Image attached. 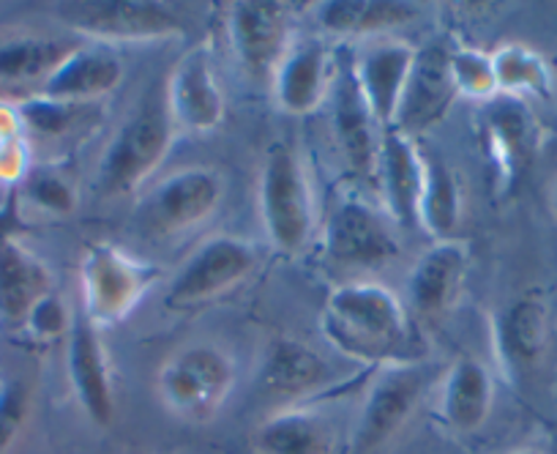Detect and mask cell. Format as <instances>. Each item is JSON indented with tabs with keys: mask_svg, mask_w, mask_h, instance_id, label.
<instances>
[{
	"mask_svg": "<svg viewBox=\"0 0 557 454\" xmlns=\"http://www.w3.org/2000/svg\"><path fill=\"white\" fill-rule=\"evenodd\" d=\"M320 331L345 359L358 365L410 361L412 318L407 304L391 287L369 280H350L325 296Z\"/></svg>",
	"mask_w": 557,
	"mask_h": 454,
	"instance_id": "obj_1",
	"label": "cell"
},
{
	"mask_svg": "<svg viewBox=\"0 0 557 454\" xmlns=\"http://www.w3.org/2000/svg\"><path fill=\"white\" fill-rule=\"evenodd\" d=\"M257 208L271 247L298 255L314 236V192L307 164L290 143H273L265 151L257 181Z\"/></svg>",
	"mask_w": 557,
	"mask_h": 454,
	"instance_id": "obj_2",
	"label": "cell"
},
{
	"mask_svg": "<svg viewBox=\"0 0 557 454\" xmlns=\"http://www.w3.org/2000/svg\"><path fill=\"white\" fill-rule=\"evenodd\" d=\"M235 381L238 370L227 351L213 343H186L159 367L157 397L168 414L202 425L222 410Z\"/></svg>",
	"mask_w": 557,
	"mask_h": 454,
	"instance_id": "obj_3",
	"label": "cell"
},
{
	"mask_svg": "<svg viewBox=\"0 0 557 454\" xmlns=\"http://www.w3.org/2000/svg\"><path fill=\"white\" fill-rule=\"evenodd\" d=\"M157 266L112 242H94L79 260V309L96 329L126 320L157 282Z\"/></svg>",
	"mask_w": 557,
	"mask_h": 454,
	"instance_id": "obj_4",
	"label": "cell"
},
{
	"mask_svg": "<svg viewBox=\"0 0 557 454\" xmlns=\"http://www.w3.org/2000/svg\"><path fill=\"white\" fill-rule=\"evenodd\" d=\"M175 140L168 107H143L117 126L99 162L96 186L104 197H128L146 189Z\"/></svg>",
	"mask_w": 557,
	"mask_h": 454,
	"instance_id": "obj_5",
	"label": "cell"
},
{
	"mask_svg": "<svg viewBox=\"0 0 557 454\" xmlns=\"http://www.w3.org/2000/svg\"><path fill=\"white\" fill-rule=\"evenodd\" d=\"M260 266V253L251 242L238 236H213L186 258L175 271L164 296V307L173 312L206 307L244 285Z\"/></svg>",
	"mask_w": 557,
	"mask_h": 454,
	"instance_id": "obj_6",
	"label": "cell"
},
{
	"mask_svg": "<svg viewBox=\"0 0 557 454\" xmlns=\"http://www.w3.org/2000/svg\"><path fill=\"white\" fill-rule=\"evenodd\" d=\"M430 378V367L412 359L380 367L352 430V454H377L394 441L416 414Z\"/></svg>",
	"mask_w": 557,
	"mask_h": 454,
	"instance_id": "obj_7",
	"label": "cell"
},
{
	"mask_svg": "<svg viewBox=\"0 0 557 454\" xmlns=\"http://www.w3.org/2000/svg\"><path fill=\"white\" fill-rule=\"evenodd\" d=\"M323 253L336 269L374 271L394 263L401 247L388 213L361 197H342L325 219Z\"/></svg>",
	"mask_w": 557,
	"mask_h": 454,
	"instance_id": "obj_8",
	"label": "cell"
},
{
	"mask_svg": "<svg viewBox=\"0 0 557 454\" xmlns=\"http://www.w3.org/2000/svg\"><path fill=\"white\" fill-rule=\"evenodd\" d=\"M74 36L90 45H143L186 34V23L157 0H96L63 17Z\"/></svg>",
	"mask_w": 557,
	"mask_h": 454,
	"instance_id": "obj_9",
	"label": "cell"
},
{
	"mask_svg": "<svg viewBox=\"0 0 557 454\" xmlns=\"http://www.w3.org/2000/svg\"><path fill=\"white\" fill-rule=\"evenodd\" d=\"M227 195V179L211 164L178 168L153 186L143 200V219L162 236L195 231L222 208Z\"/></svg>",
	"mask_w": 557,
	"mask_h": 454,
	"instance_id": "obj_10",
	"label": "cell"
},
{
	"mask_svg": "<svg viewBox=\"0 0 557 454\" xmlns=\"http://www.w3.org/2000/svg\"><path fill=\"white\" fill-rule=\"evenodd\" d=\"M164 107L175 130H184L189 135H211L222 126L227 115V99L219 83L211 47L197 45L175 61L168 77Z\"/></svg>",
	"mask_w": 557,
	"mask_h": 454,
	"instance_id": "obj_11",
	"label": "cell"
},
{
	"mask_svg": "<svg viewBox=\"0 0 557 454\" xmlns=\"http://www.w3.org/2000/svg\"><path fill=\"white\" fill-rule=\"evenodd\" d=\"M287 7L273 0H238L230 7L227 36L238 66L251 79L271 83L293 45Z\"/></svg>",
	"mask_w": 557,
	"mask_h": 454,
	"instance_id": "obj_12",
	"label": "cell"
},
{
	"mask_svg": "<svg viewBox=\"0 0 557 454\" xmlns=\"http://www.w3.org/2000/svg\"><path fill=\"white\" fill-rule=\"evenodd\" d=\"M416 56L418 47H412L410 41L380 36V39H369L352 61V85L380 132L394 126Z\"/></svg>",
	"mask_w": 557,
	"mask_h": 454,
	"instance_id": "obj_13",
	"label": "cell"
},
{
	"mask_svg": "<svg viewBox=\"0 0 557 454\" xmlns=\"http://www.w3.org/2000/svg\"><path fill=\"white\" fill-rule=\"evenodd\" d=\"M481 143H484V154L492 170H495L497 186L503 192H511L517 181H522L528 164L533 162L535 143H539V126H535L530 107L511 96H495V99L484 101Z\"/></svg>",
	"mask_w": 557,
	"mask_h": 454,
	"instance_id": "obj_14",
	"label": "cell"
},
{
	"mask_svg": "<svg viewBox=\"0 0 557 454\" xmlns=\"http://www.w3.org/2000/svg\"><path fill=\"white\" fill-rule=\"evenodd\" d=\"M66 343V372L69 383L83 414L96 427H110L115 419V392H112L110 356H107L101 334L83 315L72 312Z\"/></svg>",
	"mask_w": 557,
	"mask_h": 454,
	"instance_id": "obj_15",
	"label": "cell"
},
{
	"mask_svg": "<svg viewBox=\"0 0 557 454\" xmlns=\"http://www.w3.org/2000/svg\"><path fill=\"white\" fill-rule=\"evenodd\" d=\"M470 269V249L462 238L435 242L407 274V302L421 320H441L459 304Z\"/></svg>",
	"mask_w": 557,
	"mask_h": 454,
	"instance_id": "obj_16",
	"label": "cell"
},
{
	"mask_svg": "<svg viewBox=\"0 0 557 454\" xmlns=\"http://www.w3.org/2000/svg\"><path fill=\"white\" fill-rule=\"evenodd\" d=\"M457 96L448 52L437 45L421 47L410 69V77H407L405 96H401L399 112H396L391 130H399L410 137L432 130L446 119V112L451 110Z\"/></svg>",
	"mask_w": 557,
	"mask_h": 454,
	"instance_id": "obj_17",
	"label": "cell"
},
{
	"mask_svg": "<svg viewBox=\"0 0 557 454\" xmlns=\"http://www.w3.org/2000/svg\"><path fill=\"white\" fill-rule=\"evenodd\" d=\"M374 186L383 195V208L394 222L418 224V203L424 189V151L416 137L399 130L380 132Z\"/></svg>",
	"mask_w": 557,
	"mask_h": 454,
	"instance_id": "obj_18",
	"label": "cell"
},
{
	"mask_svg": "<svg viewBox=\"0 0 557 454\" xmlns=\"http://www.w3.org/2000/svg\"><path fill=\"white\" fill-rule=\"evenodd\" d=\"M271 85L273 101L287 115L304 119L318 112L334 85L329 45L323 39L293 41L287 56L273 72Z\"/></svg>",
	"mask_w": 557,
	"mask_h": 454,
	"instance_id": "obj_19",
	"label": "cell"
},
{
	"mask_svg": "<svg viewBox=\"0 0 557 454\" xmlns=\"http://www.w3.org/2000/svg\"><path fill=\"white\" fill-rule=\"evenodd\" d=\"M123 77H126V66L117 58L112 47L90 45L85 41L69 61L52 74L45 83V88L36 94V99L52 101V105L63 107H85L94 101L107 99L121 88Z\"/></svg>",
	"mask_w": 557,
	"mask_h": 454,
	"instance_id": "obj_20",
	"label": "cell"
},
{
	"mask_svg": "<svg viewBox=\"0 0 557 454\" xmlns=\"http://www.w3.org/2000/svg\"><path fill=\"white\" fill-rule=\"evenodd\" d=\"M492 343L503 370L522 376L539 367L549 343V309L539 296L513 298L492 318Z\"/></svg>",
	"mask_w": 557,
	"mask_h": 454,
	"instance_id": "obj_21",
	"label": "cell"
},
{
	"mask_svg": "<svg viewBox=\"0 0 557 454\" xmlns=\"http://www.w3.org/2000/svg\"><path fill=\"white\" fill-rule=\"evenodd\" d=\"M255 454H336L339 432L334 421L309 405H285L268 414L251 432Z\"/></svg>",
	"mask_w": 557,
	"mask_h": 454,
	"instance_id": "obj_22",
	"label": "cell"
},
{
	"mask_svg": "<svg viewBox=\"0 0 557 454\" xmlns=\"http://www.w3.org/2000/svg\"><path fill=\"white\" fill-rule=\"evenodd\" d=\"M443 421L459 435L479 432L495 408V376L484 361L462 356L446 370L441 381Z\"/></svg>",
	"mask_w": 557,
	"mask_h": 454,
	"instance_id": "obj_23",
	"label": "cell"
},
{
	"mask_svg": "<svg viewBox=\"0 0 557 454\" xmlns=\"http://www.w3.org/2000/svg\"><path fill=\"white\" fill-rule=\"evenodd\" d=\"M52 296V274L39 255L0 236V318L28 323L30 312Z\"/></svg>",
	"mask_w": 557,
	"mask_h": 454,
	"instance_id": "obj_24",
	"label": "cell"
},
{
	"mask_svg": "<svg viewBox=\"0 0 557 454\" xmlns=\"http://www.w3.org/2000/svg\"><path fill=\"white\" fill-rule=\"evenodd\" d=\"M329 365L307 343L276 336L260 365V389L278 400H304L329 383Z\"/></svg>",
	"mask_w": 557,
	"mask_h": 454,
	"instance_id": "obj_25",
	"label": "cell"
},
{
	"mask_svg": "<svg viewBox=\"0 0 557 454\" xmlns=\"http://www.w3.org/2000/svg\"><path fill=\"white\" fill-rule=\"evenodd\" d=\"M83 45L79 36L52 34H20L0 41V85H36L41 90Z\"/></svg>",
	"mask_w": 557,
	"mask_h": 454,
	"instance_id": "obj_26",
	"label": "cell"
},
{
	"mask_svg": "<svg viewBox=\"0 0 557 454\" xmlns=\"http://www.w3.org/2000/svg\"><path fill=\"white\" fill-rule=\"evenodd\" d=\"M312 12L323 34L367 41L394 34L418 17L416 7L399 0H323Z\"/></svg>",
	"mask_w": 557,
	"mask_h": 454,
	"instance_id": "obj_27",
	"label": "cell"
},
{
	"mask_svg": "<svg viewBox=\"0 0 557 454\" xmlns=\"http://www.w3.org/2000/svg\"><path fill=\"white\" fill-rule=\"evenodd\" d=\"M336 140H339L342 154H345L347 164L352 173L374 184V170H377V146H380V130L374 121L369 119L367 107H363L361 96H358L356 85H352L350 72L345 79H336Z\"/></svg>",
	"mask_w": 557,
	"mask_h": 454,
	"instance_id": "obj_28",
	"label": "cell"
},
{
	"mask_svg": "<svg viewBox=\"0 0 557 454\" xmlns=\"http://www.w3.org/2000/svg\"><path fill=\"white\" fill-rule=\"evenodd\" d=\"M462 213V189L457 175L435 154H424V189L418 203V228H424L426 236L435 242L454 238V231Z\"/></svg>",
	"mask_w": 557,
	"mask_h": 454,
	"instance_id": "obj_29",
	"label": "cell"
},
{
	"mask_svg": "<svg viewBox=\"0 0 557 454\" xmlns=\"http://www.w3.org/2000/svg\"><path fill=\"white\" fill-rule=\"evenodd\" d=\"M492 66H495L497 96H511V99H546L552 94V69L539 50L519 41L497 47L492 52Z\"/></svg>",
	"mask_w": 557,
	"mask_h": 454,
	"instance_id": "obj_30",
	"label": "cell"
},
{
	"mask_svg": "<svg viewBox=\"0 0 557 454\" xmlns=\"http://www.w3.org/2000/svg\"><path fill=\"white\" fill-rule=\"evenodd\" d=\"M448 63H451L454 88L459 96L473 101H490L497 96V79L495 66H492V52L473 50V47H462L457 52H448Z\"/></svg>",
	"mask_w": 557,
	"mask_h": 454,
	"instance_id": "obj_31",
	"label": "cell"
},
{
	"mask_svg": "<svg viewBox=\"0 0 557 454\" xmlns=\"http://www.w3.org/2000/svg\"><path fill=\"white\" fill-rule=\"evenodd\" d=\"M25 197L36 211L47 217H72L79 206V195L72 181L52 170H39L25 181Z\"/></svg>",
	"mask_w": 557,
	"mask_h": 454,
	"instance_id": "obj_32",
	"label": "cell"
},
{
	"mask_svg": "<svg viewBox=\"0 0 557 454\" xmlns=\"http://www.w3.org/2000/svg\"><path fill=\"white\" fill-rule=\"evenodd\" d=\"M30 414V392L23 381L0 383V454H7Z\"/></svg>",
	"mask_w": 557,
	"mask_h": 454,
	"instance_id": "obj_33",
	"label": "cell"
},
{
	"mask_svg": "<svg viewBox=\"0 0 557 454\" xmlns=\"http://www.w3.org/2000/svg\"><path fill=\"white\" fill-rule=\"evenodd\" d=\"M25 326H28L36 336L52 340V336H58V334H69L72 315L63 312V304L58 302L55 296H50V298H45V302H41L34 312H30L28 323Z\"/></svg>",
	"mask_w": 557,
	"mask_h": 454,
	"instance_id": "obj_34",
	"label": "cell"
},
{
	"mask_svg": "<svg viewBox=\"0 0 557 454\" xmlns=\"http://www.w3.org/2000/svg\"><path fill=\"white\" fill-rule=\"evenodd\" d=\"M28 146L25 137L0 140V184H17L28 175Z\"/></svg>",
	"mask_w": 557,
	"mask_h": 454,
	"instance_id": "obj_35",
	"label": "cell"
},
{
	"mask_svg": "<svg viewBox=\"0 0 557 454\" xmlns=\"http://www.w3.org/2000/svg\"><path fill=\"white\" fill-rule=\"evenodd\" d=\"M506 454H546V452H541V449H535V446H517Z\"/></svg>",
	"mask_w": 557,
	"mask_h": 454,
	"instance_id": "obj_36",
	"label": "cell"
},
{
	"mask_svg": "<svg viewBox=\"0 0 557 454\" xmlns=\"http://www.w3.org/2000/svg\"><path fill=\"white\" fill-rule=\"evenodd\" d=\"M549 206H552V217H555L557 222V181L552 184V195H549Z\"/></svg>",
	"mask_w": 557,
	"mask_h": 454,
	"instance_id": "obj_37",
	"label": "cell"
}]
</instances>
